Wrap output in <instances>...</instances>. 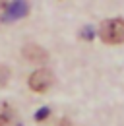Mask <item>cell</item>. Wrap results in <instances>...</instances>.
I'll use <instances>...</instances> for the list:
<instances>
[{
    "instance_id": "cell-1",
    "label": "cell",
    "mask_w": 124,
    "mask_h": 126,
    "mask_svg": "<svg viewBox=\"0 0 124 126\" xmlns=\"http://www.w3.org/2000/svg\"><path fill=\"white\" fill-rule=\"evenodd\" d=\"M99 37L107 45L124 43V19H107L99 27Z\"/></svg>"
},
{
    "instance_id": "cell-8",
    "label": "cell",
    "mask_w": 124,
    "mask_h": 126,
    "mask_svg": "<svg viewBox=\"0 0 124 126\" xmlns=\"http://www.w3.org/2000/svg\"><path fill=\"white\" fill-rule=\"evenodd\" d=\"M6 6V0H0V8H4Z\"/></svg>"
},
{
    "instance_id": "cell-4",
    "label": "cell",
    "mask_w": 124,
    "mask_h": 126,
    "mask_svg": "<svg viewBox=\"0 0 124 126\" xmlns=\"http://www.w3.org/2000/svg\"><path fill=\"white\" fill-rule=\"evenodd\" d=\"M23 58L29 62H45L46 52L37 45H27V47H23Z\"/></svg>"
},
{
    "instance_id": "cell-2",
    "label": "cell",
    "mask_w": 124,
    "mask_h": 126,
    "mask_svg": "<svg viewBox=\"0 0 124 126\" xmlns=\"http://www.w3.org/2000/svg\"><path fill=\"white\" fill-rule=\"evenodd\" d=\"M52 81H54L52 72H50V70H45V68H41V70H37V72L31 74L29 87L33 89V91H37V93H45L46 89H50Z\"/></svg>"
},
{
    "instance_id": "cell-5",
    "label": "cell",
    "mask_w": 124,
    "mask_h": 126,
    "mask_svg": "<svg viewBox=\"0 0 124 126\" xmlns=\"http://www.w3.org/2000/svg\"><path fill=\"white\" fill-rule=\"evenodd\" d=\"M14 118V109L8 105V103H2L0 101V126H8Z\"/></svg>"
},
{
    "instance_id": "cell-3",
    "label": "cell",
    "mask_w": 124,
    "mask_h": 126,
    "mask_svg": "<svg viewBox=\"0 0 124 126\" xmlns=\"http://www.w3.org/2000/svg\"><path fill=\"white\" fill-rule=\"evenodd\" d=\"M27 14V4L23 0H16L14 4L6 10V16L2 17V21H14V19H19Z\"/></svg>"
},
{
    "instance_id": "cell-6",
    "label": "cell",
    "mask_w": 124,
    "mask_h": 126,
    "mask_svg": "<svg viewBox=\"0 0 124 126\" xmlns=\"http://www.w3.org/2000/svg\"><path fill=\"white\" fill-rule=\"evenodd\" d=\"M10 79V70L6 66H0V87H4Z\"/></svg>"
},
{
    "instance_id": "cell-7",
    "label": "cell",
    "mask_w": 124,
    "mask_h": 126,
    "mask_svg": "<svg viewBox=\"0 0 124 126\" xmlns=\"http://www.w3.org/2000/svg\"><path fill=\"white\" fill-rule=\"evenodd\" d=\"M46 116H48V109L45 107V109H41L37 114H35V120H45Z\"/></svg>"
}]
</instances>
